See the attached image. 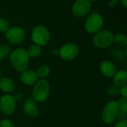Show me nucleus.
<instances>
[{"instance_id":"nucleus-1","label":"nucleus","mask_w":127,"mask_h":127,"mask_svg":"<svg viewBox=\"0 0 127 127\" xmlns=\"http://www.w3.org/2000/svg\"><path fill=\"white\" fill-rule=\"evenodd\" d=\"M30 57L27 50L18 48L10 53V61L13 67L18 72L22 73L27 70L29 65Z\"/></svg>"},{"instance_id":"nucleus-2","label":"nucleus","mask_w":127,"mask_h":127,"mask_svg":"<svg viewBox=\"0 0 127 127\" xmlns=\"http://www.w3.org/2000/svg\"><path fill=\"white\" fill-rule=\"evenodd\" d=\"M50 94V85L48 82L42 79L40 80H37V82L34 84V87L32 92V98L34 101L42 103L47 100Z\"/></svg>"},{"instance_id":"nucleus-3","label":"nucleus","mask_w":127,"mask_h":127,"mask_svg":"<svg viewBox=\"0 0 127 127\" xmlns=\"http://www.w3.org/2000/svg\"><path fill=\"white\" fill-rule=\"evenodd\" d=\"M115 35L108 30H103L95 34L93 38L94 45L98 49H106L114 43Z\"/></svg>"},{"instance_id":"nucleus-4","label":"nucleus","mask_w":127,"mask_h":127,"mask_svg":"<svg viewBox=\"0 0 127 127\" xmlns=\"http://www.w3.org/2000/svg\"><path fill=\"white\" fill-rule=\"evenodd\" d=\"M119 112V106L117 101L112 100L104 107L102 112V121L107 124L113 123L118 118Z\"/></svg>"},{"instance_id":"nucleus-5","label":"nucleus","mask_w":127,"mask_h":127,"mask_svg":"<svg viewBox=\"0 0 127 127\" xmlns=\"http://www.w3.org/2000/svg\"><path fill=\"white\" fill-rule=\"evenodd\" d=\"M103 25V19L98 13H93L88 16L85 22V28L89 34H97Z\"/></svg>"},{"instance_id":"nucleus-6","label":"nucleus","mask_w":127,"mask_h":127,"mask_svg":"<svg viewBox=\"0 0 127 127\" xmlns=\"http://www.w3.org/2000/svg\"><path fill=\"white\" fill-rule=\"evenodd\" d=\"M31 39L34 44L39 46H44L50 39V32L46 27L43 25H37L32 31Z\"/></svg>"},{"instance_id":"nucleus-7","label":"nucleus","mask_w":127,"mask_h":127,"mask_svg":"<svg viewBox=\"0 0 127 127\" xmlns=\"http://www.w3.org/2000/svg\"><path fill=\"white\" fill-rule=\"evenodd\" d=\"M59 56L65 61H71L74 59L80 52L79 46L73 43H68L63 45L60 49Z\"/></svg>"},{"instance_id":"nucleus-8","label":"nucleus","mask_w":127,"mask_h":127,"mask_svg":"<svg viewBox=\"0 0 127 127\" xmlns=\"http://www.w3.org/2000/svg\"><path fill=\"white\" fill-rule=\"evenodd\" d=\"M16 101L13 96L6 94L0 97V111L4 115H12L16 109Z\"/></svg>"},{"instance_id":"nucleus-9","label":"nucleus","mask_w":127,"mask_h":127,"mask_svg":"<svg viewBox=\"0 0 127 127\" xmlns=\"http://www.w3.org/2000/svg\"><path fill=\"white\" fill-rule=\"evenodd\" d=\"M92 4L89 0H77L72 6V13L77 17H84L91 10Z\"/></svg>"},{"instance_id":"nucleus-10","label":"nucleus","mask_w":127,"mask_h":127,"mask_svg":"<svg viewBox=\"0 0 127 127\" xmlns=\"http://www.w3.org/2000/svg\"><path fill=\"white\" fill-rule=\"evenodd\" d=\"M25 36V31L19 27L10 28L5 32V38L11 44L21 43L23 41Z\"/></svg>"},{"instance_id":"nucleus-11","label":"nucleus","mask_w":127,"mask_h":127,"mask_svg":"<svg viewBox=\"0 0 127 127\" xmlns=\"http://www.w3.org/2000/svg\"><path fill=\"white\" fill-rule=\"evenodd\" d=\"M23 111L27 116L31 118H34L38 115L39 108L32 97L26 99L23 104Z\"/></svg>"},{"instance_id":"nucleus-12","label":"nucleus","mask_w":127,"mask_h":127,"mask_svg":"<svg viewBox=\"0 0 127 127\" xmlns=\"http://www.w3.org/2000/svg\"><path fill=\"white\" fill-rule=\"evenodd\" d=\"M100 69L101 73L108 78L113 77L117 72V68H116L115 64L109 60L103 61L100 63Z\"/></svg>"},{"instance_id":"nucleus-13","label":"nucleus","mask_w":127,"mask_h":127,"mask_svg":"<svg viewBox=\"0 0 127 127\" xmlns=\"http://www.w3.org/2000/svg\"><path fill=\"white\" fill-rule=\"evenodd\" d=\"M20 79L23 84L28 86H31L34 85L37 82V76L34 71L33 70H25L22 72Z\"/></svg>"},{"instance_id":"nucleus-14","label":"nucleus","mask_w":127,"mask_h":127,"mask_svg":"<svg viewBox=\"0 0 127 127\" xmlns=\"http://www.w3.org/2000/svg\"><path fill=\"white\" fill-rule=\"evenodd\" d=\"M15 85L13 81L8 77H1L0 79V89L6 93H10L14 90Z\"/></svg>"},{"instance_id":"nucleus-15","label":"nucleus","mask_w":127,"mask_h":127,"mask_svg":"<svg viewBox=\"0 0 127 127\" xmlns=\"http://www.w3.org/2000/svg\"><path fill=\"white\" fill-rule=\"evenodd\" d=\"M113 82L114 85L122 87L123 85H126L127 82V72L126 70H120L116 72L115 76H113Z\"/></svg>"},{"instance_id":"nucleus-16","label":"nucleus","mask_w":127,"mask_h":127,"mask_svg":"<svg viewBox=\"0 0 127 127\" xmlns=\"http://www.w3.org/2000/svg\"><path fill=\"white\" fill-rule=\"evenodd\" d=\"M119 106V112L118 118L120 120H126L127 118V99L125 97H121L118 101Z\"/></svg>"},{"instance_id":"nucleus-17","label":"nucleus","mask_w":127,"mask_h":127,"mask_svg":"<svg viewBox=\"0 0 127 127\" xmlns=\"http://www.w3.org/2000/svg\"><path fill=\"white\" fill-rule=\"evenodd\" d=\"M27 52H28L29 57L36 58V57H38L41 55L42 49H41V46H39L36 44H33L28 47Z\"/></svg>"},{"instance_id":"nucleus-18","label":"nucleus","mask_w":127,"mask_h":127,"mask_svg":"<svg viewBox=\"0 0 127 127\" xmlns=\"http://www.w3.org/2000/svg\"><path fill=\"white\" fill-rule=\"evenodd\" d=\"M36 74L37 78H45L50 74V68L48 65H42L37 68L36 71L35 72Z\"/></svg>"},{"instance_id":"nucleus-19","label":"nucleus","mask_w":127,"mask_h":127,"mask_svg":"<svg viewBox=\"0 0 127 127\" xmlns=\"http://www.w3.org/2000/svg\"><path fill=\"white\" fill-rule=\"evenodd\" d=\"M114 43L120 46H126L127 45V37L124 34H118L114 37Z\"/></svg>"},{"instance_id":"nucleus-20","label":"nucleus","mask_w":127,"mask_h":127,"mask_svg":"<svg viewBox=\"0 0 127 127\" xmlns=\"http://www.w3.org/2000/svg\"><path fill=\"white\" fill-rule=\"evenodd\" d=\"M10 49L7 45L5 44L0 45V63L1 62V61L7 58L8 55H10Z\"/></svg>"},{"instance_id":"nucleus-21","label":"nucleus","mask_w":127,"mask_h":127,"mask_svg":"<svg viewBox=\"0 0 127 127\" xmlns=\"http://www.w3.org/2000/svg\"><path fill=\"white\" fill-rule=\"evenodd\" d=\"M120 89H121L120 87L115 85H112L109 86V88H107V94L112 97H118L121 94Z\"/></svg>"},{"instance_id":"nucleus-22","label":"nucleus","mask_w":127,"mask_h":127,"mask_svg":"<svg viewBox=\"0 0 127 127\" xmlns=\"http://www.w3.org/2000/svg\"><path fill=\"white\" fill-rule=\"evenodd\" d=\"M9 28H10V25L8 22L5 19L0 17V31L6 32Z\"/></svg>"},{"instance_id":"nucleus-23","label":"nucleus","mask_w":127,"mask_h":127,"mask_svg":"<svg viewBox=\"0 0 127 127\" xmlns=\"http://www.w3.org/2000/svg\"><path fill=\"white\" fill-rule=\"evenodd\" d=\"M0 127H15L14 124L9 120L4 119L0 121Z\"/></svg>"},{"instance_id":"nucleus-24","label":"nucleus","mask_w":127,"mask_h":127,"mask_svg":"<svg viewBox=\"0 0 127 127\" xmlns=\"http://www.w3.org/2000/svg\"><path fill=\"white\" fill-rule=\"evenodd\" d=\"M120 91H121V95L123 96V97H127V85H123L122 87H121V89H120Z\"/></svg>"},{"instance_id":"nucleus-25","label":"nucleus","mask_w":127,"mask_h":127,"mask_svg":"<svg viewBox=\"0 0 127 127\" xmlns=\"http://www.w3.org/2000/svg\"><path fill=\"white\" fill-rule=\"evenodd\" d=\"M115 127H127V121L126 120H120L116 124Z\"/></svg>"},{"instance_id":"nucleus-26","label":"nucleus","mask_w":127,"mask_h":127,"mask_svg":"<svg viewBox=\"0 0 127 127\" xmlns=\"http://www.w3.org/2000/svg\"><path fill=\"white\" fill-rule=\"evenodd\" d=\"M14 99L16 101H19V100H22L24 97V94L22 93V92H17L14 96H13Z\"/></svg>"},{"instance_id":"nucleus-27","label":"nucleus","mask_w":127,"mask_h":127,"mask_svg":"<svg viewBox=\"0 0 127 127\" xmlns=\"http://www.w3.org/2000/svg\"><path fill=\"white\" fill-rule=\"evenodd\" d=\"M118 0H109L108 4L110 7H115L118 5Z\"/></svg>"},{"instance_id":"nucleus-28","label":"nucleus","mask_w":127,"mask_h":127,"mask_svg":"<svg viewBox=\"0 0 127 127\" xmlns=\"http://www.w3.org/2000/svg\"><path fill=\"white\" fill-rule=\"evenodd\" d=\"M59 53H60V51L57 49H55L54 48V49H53L51 50V54H52L53 56H58L59 55Z\"/></svg>"},{"instance_id":"nucleus-29","label":"nucleus","mask_w":127,"mask_h":127,"mask_svg":"<svg viewBox=\"0 0 127 127\" xmlns=\"http://www.w3.org/2000/svg\"><path fill=\"white\" fill-rule=\"evenodd\" d=\"M121 4L125 7H127V0H121Z\"/></svg>"},{"instance_id":"nucleus-30","label":"nucleus","mask_w":127,"mask_h":127,"mask_svg":"<svg viewBox=\"0 0 127 127\" xmlns=\"http://www.w3.org/2000/svg\"><path fill=\"white\" fill-rule=\"evenodd\" d=\"M89 1H97V0H89Z\"/></svg>"}]
</instances>
